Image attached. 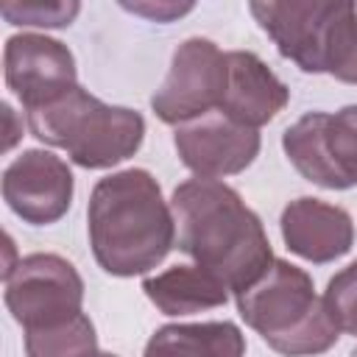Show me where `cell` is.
I'll return each mask as SVG.
<instances>
[{
	"mask_svg": "<svg viewBox=\"0 0 357 357\" xmlns=\"http://www.w3.org/2000/svg\"><path fill=\"white\" fill-rule=\"evenodd\" d=\"M176 245L229 290L251 287L273 262L262 220L237 190L215 178H187L170 198Z\"/></svg>",
	"mask_w": 357,
	"mask_h": 357,
	"instance_id": "6da1fadb",
	"label": "cell"
},
{
	"mask_svg": "<svg viewBox=\"0 0 357 357\" xmlns=\"http://www.w3.org/2000/svg\"><path fill=\"white\" fill-rule=\"evenodd\" d=\"M89 245L112 276L153 271L176 245V220L159 181L139 167L100 178L86 206Z\"/></svg>",
	"mask_w": 357,
	"mask_h": 357,
	"instance_id": "7a4b0ae2",
	"label": "cell"
},
{
	"mask_svg": "<svg viewBox=\"0 0 357 357\" xmlns=\"http://www.w3.org/2000/svg\"><path fill=\"white\" fill-rule=\"evenodd\" d=\"M240 318L279 354L307 357L335 346L337 326L312 279L298 265L273 259L271 268L237 293Z\"/></svg>",
	"mask_w": 357,
	"mask_h": 357,
	"instance_id": "3957f363",
	"label": "cell"
},
{
	"mask_svg": "<svg viewBox=\"0 0 357 357\" xmlns=\"http://www.w3.org/2000/svg\"><path fill=\"white\" fill-rule=\"evenodd\" d=\"M31 134L89 170H103L134 156L145 137V120L126 106H109L75 86L64 98L28 112Z\"/></svg>",
	"mask_w": 357,
	"mask_h": 357,
	"instance_id": "277c9868",
	"label": "cell"
},
{
	"mask_svg": "<svg viewBox=\"0 0 357 357\" xmlns=\"http://www.w3.org/2000/svg\"><path fill=\"white\" fill-rule=\"evenodd\" d=\"M248 8L298 70L337 78L357 39L354 3H251Z\"/></svg>",
	"mask_w": 357,
	"mask_h": 357,
	"instance_id": "5b68a950",
	"label": "cell"
},
{
	"mask_svg": "<svg viewBox=\"0 0 357 357\" xmlns=\"http://www.w3.org/2000/svg\"><path fill=\"white\" fill-rule=\"evenodd\" d=\"M226 53L201 36L181 42L173 53L162 86L151 98V109L167 126H184L220 112L226 95Z\"/></svg>",
	"mask_w": 357,
	"mask_h": 357,
	"instance_id": "8992f818",
	"label": "cell"
},
{
	"mask_svg": "<svg viewBox=\"0 0 357 357\" xmlns=\"http://www.w3.org/2000/svg\"><path fill=\"white\" fill-rule=\"evenodd\" d=\"M81 304L84 279L59 254H28L6 276V307L25 332L70 321Z\"/></svg>",
	"mask_w": 357,
	"mask_h": 357,
	"instance_id": "52a82bcc",
	"label": "cell"
},
{
	"mask_svg": "<svg viewBox=\"0 0 357 357\" xmlns=\"http://www.w3.org/2000/svg\"><path fill=\"white\" fill-rule=\"evenodd\" d=\"M3 73L8 89L20 98L25 112L42 109L78 86L70 47L42 33L8 36L3 50Z\"/></svg>",
	"mask_w": 357,
	"mask_h": 357,
	"instance_id": "ba28073f",
	"label": "cell"
},
{
	"mask_svg": "<svg viewBox=\"0 0 357 357\" xmlns=\"http://www.w3.org/2000/svg\"><path fill=\"white\" fill-rule=\"evenodd\" d=\"M3 198L25 223L50 226L70 209L73 173L50 151H25L3 173Z\"/></svg>",
	"mask_w": 357,
	"mask_h": 357,
	"instance_id": "9c48e42d",
	"label": "cell"
},
{
	"mask_svg": "<svg viewBox=\"0 0 357 357\" xmlns=\"http://www.w3.org/2000/svg\"><path fill=\"white\" fill-rule=\"evenodd\" d=\"M173 145L184 167L198 178H223L245 170L259 153L257 128H245L226 114H206L176 128Z\"/></svg>",
	"mask_w": 357,
	"mask_h": 357,
	"instance_id": "30bf717a",
	"label": "cell"
},
{
	"mask_svg": "<svg viewBox=\"0 0 357 357\" xmlns=\"http://www.w3.org/2000/svg\"><path fill=\"white\" fill-rule=\"evenodd\" d=\"M226 64H229V78H226L220 114H226L229 120L245 128H259L287 106L290 89L257 53L229 50Z\"/></svg>",
	"mask_w": 357,
	"mask_h": 357,
	"instance_id": "8fae6325",
	"label": "cell"
},
{
	"mask_svg": "<svg viewBox=\"0 0 357 357\" xmlns=\"http://www.w3.org/2000/svg\"><path fill=\"white\" fill-rule=\"evenodd\" d=\"M282 237L293 254L315 265L340 259L354 243L351 215L318 198H296L282 212Z\"/></svg>",
	"mask_w": 357,
	"mask_h": 357,
	"instance_id": "7c38bea8",
	"label": "cell"
},
{
	"mask_svg": "<svg viewBox=\"0 0 357 357\" xmlns=\"http://www.w3.org/2000/svg\"><path fill=\"white\" fill-rule=\"evenodd\" d=\"M151 304L165 315H190L229 301V287L198 265H173L142 282Z\"/></svg>",
	"mask_w": 357,
	"mask_h": 357,
	"instance_id": "4fadbf2b",
	"label": "cell"
},
{
	"mask_svg": "<svg viewBox=\"0 0 357 357\" xmlns=\"http://www.w3.org/2000/svg\"><path fill=\"white\" fill-rule=\"evenodd\" d=\"M245 337L231 321L167 324L145 343L142 357H243Z\"/></svg>",
	"mask_w": 357,
	"mask_h": 357,
	"instance_id": "5bb4252c",
	"label": "cell"
},
{
	"mask_svg": "<svg viewBox=\"0 0 357 357\" xmlns=\"http://www.w3.org/2000/svg\"><path fill=\"white\" fill-rule=\"evenodd\" d=\"M282 148L293 167L312 184L326 190H346L351 187L349 178L340 173V167L332 159L329 151V114L310 112L298 117L282 137Z\"/></svg>",
	"mask_w": 357,
	"mask_h": 357,
	"instance_id": "9a60e30c",
	"label": "cell"
},
{
	"mask_svg": "<svg viewBox=\"0 0 357 357\" xmlns=\"http://www.w3.org/2000/svg\"><path fill=\"white\" fill-rule=\"evenodd\" d=\"M25 354L28 357H95L98 337L92 321L78 312L70 321L56 326L28 329L25 332Z\"/></svg>",
	"mask_w": 357,
	"mask_h": 357,
	"instance_id": "2e32d148",
	"label": "cell"
},
{
	"mask_svg": "<svg viewBox=\"0 0 357 357\" xmlns=\"http://www.w3.org/2000/svg\"><path fill=\"white\" fill-rule=\"evenodd\" d=\"M324 301H326V310L335 326L357 337V262L346 265L340 273L329 279Z\"/></svg>",
	"mask_w": 357,
	"mask_h": 357,
	"instance_id": "e0dca14e",
	"label": "cell"
},
{
	"mask_svg": "<svg viewBox=\"0 0 357 357\" xmlns=\"http://www.w3.org/2000/svg\"><path fill=\"white\" fill-rule=\"evenodd\" d=\"M329 151L349 184H357V103L329 114Z\"/></svg>",
	"mask_w": 357,
	"mask_h": 357,
	"instance_id": "ac0fdd59",
	"label": "cell"
},
{
	"mask_svg": "<svg viewBox=\"0 0 357 357\" xmlns=\"http://www.w3.org/2000/svg\"><path fill=\"white\" fill-rule=\"evenodd\" d=\"M0 11L11 25L64 28L78 17L81 6L78 3H3Z\"/></svg>",
	"mask_w": 357,
	"mask_h": 357,
	"instance_id": "d6986e66",
	"label": "cell"
},
{
	"mask_svg": "<svg viewBox=\"0 0 357 357\" xmlns=\"http://www.w3.org/2000/svg\"><path fill=\"white\" fill-rule=\"evenodd\" d=\"M123 8H128L134 14H142L148 20H156V22H170L173 17L187 14L192 8V3H184V6H178V3H156V6L153 3H123Z\"/></svg>",
	"mask_w": 357,
	"mask_h": 357,
	"instance_id": "ffe728a7",
	"label": "cell"
},
{
	"mask_svg": "<svg viewBox=\"0 0 357 357\" xmlns=\"http://www.w3.org/2000/svg\"><path fill=\"white\" fill-rule=\"evenodd\" d=\"M95 357H117V354H106V351H98Z\"/></svg>",
	"mask_w": 357,
	"mask_h": 357,
	"instance_id": "44dd1931",
	"label": "cell"
},
{
	"mask_svg": "<svg viewBox=\"0 0 357 357\" xmlns=\"http://www.w3.org/2000/svg\"><path fill=\"white\" fill-rule=\"evenodd\" d=\"M351 357H357V349H354V351H351Z\"/></svg>",
	"mask_w": 357,
	"mask_h": 357,
	"instance_id": "7402d4cb",
	"label": "cell"
}]
</instances>
